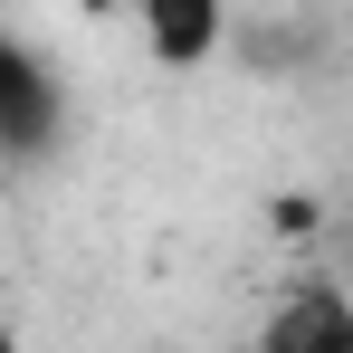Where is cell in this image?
I'll return each instance as SVG.
<instances>
[{
	"mask_svg": "<svg viewBox=\"0 0 353 353\" xmlns=\"http://www.w3.org/2000/svg\"><path fill=\"white\" fill-rule=\"evenodd\" d=\"M258 353H353V287L296 277V287L258 315Z\"/></svg>",
	"mask_w": 353,
	"mask_h": 353,
	"instance_id": "6da1fadb",
	"label": "cell"
},
{
	"mask_svg": "<svg viewBox=\"0 0 353 353\" xmlns=\"http://www.w3.org/2000/svg\"><path fill=\"white\" fill-rule=\"evenodd\" d=\"M58 134V77L0 29V153H39Z\"/></svg>",
	"mask_w": 353,
	"mask_h": 353,
	"instance_id": "7a4b0ae2",
	"label": "cell"
},
{
	"mask_svg": "<svg viewBox=\"0 0 353 353\" xmlns=\"http://www.w3.org/2000/svg\"><path fill=\"white\" fill-rule=\"evenodd\" d=\"M220 39H230L220 0H153V10H143V48H153L163 67H201Z\"/></svg>",
	"mask_w": 353,
	"mask_h": 353,
	"instance_id": "3957f363",
	"label": "cell"
},
{
	"mask_svg": "<svg viewBox=\"0 0 353 353\" xmlns=\"http://www.w3.org/2000/svg\"><path fill=\"white\" fill-rule=\"evenodd\" d=\"M0 353H19V334H10V325H0Z\"/></svg>",
	"mask_w": 353,
	"mask_h": 353,
	"instance_id": "277c9868",
	"label": "cell"
}]
</instances>
